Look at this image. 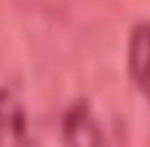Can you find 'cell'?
I'll return each instance as SVG.
<instances>
[{"label": "cell", "instance_id": "obj_1", "mask_svg": "<svg viewBox=\"0 0 150 147\" xmlns=\"http://www.w3.org/2000/svg\"><path fill=\"white\" fill-rule=\"evenodd\" d=\"M27 139V110L11 72L0 65V147H23Z\"/></svg>", "mask_w": 150, "mask_h": 147}, {"label": "cell", "instance_id": "obj_2", "mask_svg": "<svg viewBox=\"0 0 150 147\" xmlns=\"http://www.w3.org/2000/svg\"><path fill=\"white\" fill-rule=\"evenodd\" d=\"M64 133L70 147H109L103 127L86 104H76L66 114Z\"/></svg>", "mask_w": 150, "mask_h": 147}, {"label": "cell", "instance_id": "obj_3", "mask_svg": "<svg viewBox=\"0 0 150 147\" xmlns=\"http://www.w3.org/2000/svg\"><path fill=\"white\" fill-rule=\"evenodd\" d=\"M127 63L132 78L140 90L150 98V21L134 27L127 49Z\"/></svg>", "mask_w": 150, "mask_h": 147}]
</instances>
